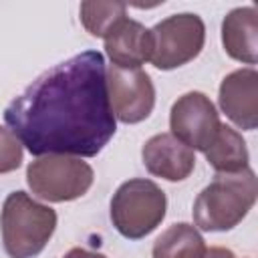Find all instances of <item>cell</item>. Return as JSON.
<instances>
[{"instance_id": "cell-9", "label": "cell", "mask_w": 258, "mask_h": 258, "mask_svg": "<svg viewBox=\"0 0 258 258\" xmlns=\"http://www.w3.org/2000/svg\"><path fill=\"white\" fill-rule=\"evenodd\" d=\"M220 107L240 129L252 131L258 125V73L238 69L224 77L220 85Z\"/></svg>"}, {"instance_id": "cell-14", "label": "cell", "mask_w": 258, "mask_h": 258, "mask_svg": "<svg viewBox=\"0 0 258 258\" xmlns=\"http://www.w3.org/2000/svg\"><path fill=\"white\" fill-rule=\"evenodd\" d=\"M206 242L196 226L185 222L169 226L153 244V258H204Z\"/></svg>"}, {"instance_id": "cell-13", "label": "cell", "mask_w": 258, "mask_h": 258, "mask_svg": "<svg viewBox=\"0 0 258 258\" xmlns=\"http://www.w3.org/2000/svg\"><path fill=\"white\" fill-rule=\"evenodd\" d=\"M204 153L216 173H238L248 167L246 141L230 125H220L218 135Z\"/></svg>"}, {"instance_id": "cell-2", "label": "cell", "mask_w": 258, "mask_h": 258, "mask_svg": "<svg viewBox=\"0 0 258 258\" xmlns=\"http://www.w3.org/2000/svg\"><path fill=\"white\" fill-rule=\"evenodd\" d=\"M256 196V175L250 167L238 173H216L194 202V222L204 232L232 230L252 210Z\"/></svg>"}, {"instance_id": "cell-1", "label": "cell", "mask_w": 258, "mask_h": 258, "mask_svg": "<svg viewBox=\"0 0 258 258\" xmlns=\"http://www.w3.org/2000/svg\"><path fill=\"white\" fill-rule=\"evenodd\" d=\"M4 121L32 155L95 157L117 129L103 54L85 50L42 73L10 101Z\"/></svg>"}, {"instance_id": "cell-5", "label": "cell", "mask_w": 258, "mask_h": 258, "mask_svg": "<svg viewBox=\"0 0 258 258\" xmlns=\"http://www.w3.org/2000/svg\"><path fill=\"white\" fill-rule=\"evenodd\" d=\"M93 167L71 155H40L26 169V181L34 196L46 202H71L93 185Z\"/></svg>"}, {"instance_id": "cell-10", "label": "cell", "mask_w": 258, "mask_h": 258, "mask_svg": "<svg viewBox=\"0 0 258 258\" xmlns=\"http://www.w3.org/2000/svg\"><path fill=\"white\" fill-rule=\"evenodd\" d=\"M141 159L151 175L167 181L185 179L196 165L194 151L171 133H157L149 137L141 149Z\"/></svg>"}, {"instance_id": "cell-11", "label": "cell", "mask_w": 258, "mask_h": 258, "mask_svg": "<svg viewBox=\"0 0 258 258\" xmlns=\"http://www.w3.org/2000/svg\"><path fill=\"white\" fill-rule=\"evenodd\" d=\"M151 30L127 16L105 34V50L119 69H139L151 58Z\"/></svg>"}, {"instance_id": "cell-6", "label": "cell", "mask_w": 258, "mask_h": 258, "mask_svg": "<svg viewBox=\"0 0 258 258\" xmlns=\"http://www.w3.org/2000/svg\"><path fill=\"white\" fill-rule=\"evenodd\" d=\"M206 40V26L198 14L181 12L167 16L151 28V62L155 69L169 71L194 60Z\"/></svg>"}, {"instance_id": "cell-12", "label": "cell", "mask_w": 258, "mask_h": 258, "mask_svg": "<svg viewBox=\"0 0 258 258\" xmlns=\"http://www.w3.org/2000/svg\"><path fill=\"white\" fill-rule=\"evenodd\" d=\"M222 42L226 52L246 64L258 58V12L254 6H242L228 12L222 22Z\"/></svg>"}, {"instance_id": "cell-4", "label": "cell", "mask_w": 258, "mask_h": 258, "mask_svg": "<svg viewBox=\"0 0 258 258\" xmlns=\"http://www.w3.org/2000/svg\"><path fill=\"white\" fill-rule=\"evenodd\" d=\"M167 200L163 189L151 179L123 181L111 200V220L117 232L129 240L151 234L165 218Z\"/></svg>"}, {"instance_id": "cell-8", "label": "cell", "mask_w": 258, "mask_h": 258, "mask_svg": "<svg viewBox=\"0 0 258 258\" xmlns=\"http://www.w3.org/2000/svg\"><path fill=\"white\" fill-rule=\"evenodd\" d=\"M220 115L210 101L200 91H189L181 95L169 113L171 135L187 145L191 151H206L220 129Z\"/></svg>"}, {"instance_id": "cell-15", "label": "cell", "mask_w": 258, "mask_h": 258, "mask_svg": "<svg viewBox=\"0 0 258 258\" xmlns=\"http://www.w3.org/2000/svg\"><path fill=\"white\" fill-rule=\"evenodd\" d=\"M127 16V6L121 2H83L81 22L93 36L105 38V34Z\"/></svg>"}, {"instance_id": "cell-18", "label": "cell", "mask_w": 258, "mask_h": 258, "mask_svg": "<svg viewBox=\"0 0 258 258\" xmlns=\"http://www.w3.org/2000/svg\"><path fill=\"white\" fill-rule=\"evenodd\" d=\"M204 258H236V256H234V252H232V250L216 246V248H210V250H206Z\"/></svg>"}, {"instance_id": "cell-3", "label": "cell", "mask_w": 258, "mask_h": 258, "mask_svg": "<svg viewBox=\"0 0 258 258\" xmlns=\"http://www.w3.org/2000/svg\"><path fill=\"white\" fill-rule=\"evenodd\" d=\"M0 228L10 258H34L44 250L56 228V212L38 204L26 191H12L4 200Z\"/></svg>"}, {"instance_id": "cell-16", "label": "cell", "mask_w": 258, "mask_h": 258, "mask_svg": "<svg viewBox=\"0 0 258 258\" xmlns=\"http://www.w3.org/2000/svg\"><path fill=\"white\" fill-rule=\"evenodd\" d=\"M22 163V143L18 137L0 125V173H10Z\"/></svg>"}, {"instance_id": "cell-17", "label": "cell", "mask_w": 258, "mask_h": 258, "mask_svg": "<svg viewBox=\"0 0 258 258\" xmlns=\"http://www.w3.org/2000/svg\"><path fill=\"white\" fill-rule=\"evenodd\" d=\"M64 258H107L105 254L101 252H91V250H85V248H73L64 254Z\"/></svg>"}, {"instance_id": "cell-7", "label": "cell", "mask_w": 258, "mask_h": 258, "mask_svg": "<svg viewBox=\"0 0 258 258\" xmlns=\"http://www.w3.org/2000/svg\"><path fill=\"white\" fill-rule=\"evenodd\" d=\"M107 95L113 117L123 123L147 119L155 105L151 77L141 69H119L111 64L107 71Z\"/></svg>"}]
</instances>
